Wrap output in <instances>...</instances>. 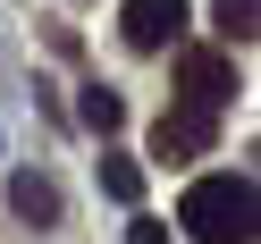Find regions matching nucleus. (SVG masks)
<instances>
[{"mask_svg": "<svg viewBox=\"0 0 261 244\" xmlns=\"http://www.w3.org/2000/svg\"><path fill=\"white\" fill-rule=\"evenodd\" d=\"M177 227L194 244H253V177H194Z\"/></svg>", "mask_w": 261, "mask_h": 244, "instance_id": "1", "label": "nucleus"}, {"mask_svg": "<svg viewBox=\"0 0 261 244\" xmlns=\"http://www.w3.org/2000/svg\"><path fill=\"white\" fill-rule=\"evenodd\" d=\"M177 85H186V110H227L236 101V68H227V51H211V42H186L177 51Z\"/></svg>", "mask_w": 261, "mask_h": 244, "instance_id": "2", "label": "nucleus"}, {"mask_svg": "<svg viewBox=\"0 0 261 244\" xmlns=\"http://www.w3.org/2000/svg\"><path fill=\"white\" fill-rule=\"evenodd\" d=\"M118 34H126V51H169V42L186 34V0H126Z\"/></svg>", "mask_w": 261, "mask_h": 244, "instance_id": "3", "label": "nucleus"}, {"mask_svg": "<svg viewBox=\"0 0 261 244\" xmlns=\"http://www.w3.org/2000/svg\"><path fill=\"white\" fill-rule=\"evenodd\" d=\"M211 135H219V126H211L202 110H160V126H152V160H202Z\"/></svg>", "mask_w": 261, "mask_h": 244, "instance_id": "4", "label": "nucleus"}, {"mask_svg": "<svg viewBox=\"0 0 261 244\" xmlns=\"http://www.w3.org/2000/svg\"><path fill=\"white\" fill-rule=\"evenodd\" d=\"M9 210H17L25 227H51V219H59V185H51V177H34V169L9 177Z\"/></svg>", "mask_w": 261, "mask_h": 244, "instance_id": "5", "label": "nucleus"}, {"mask_svg": "<svg viewBox=\"0 0 261 244\" xmlns=\"http://www.w3.org/2000/svg\"><path fill=\"white\" fill-rule=\"evenodd\" d=\"M76 118H85L93 135H118V126H126V101H118L110 85H85V101H76Z\"/></svg>", "mask_w": 261, "mask_h": 244, "instance_id": "6", "label": "nucleus"}, {"mask_svg": "<svg viewBox=\"0 0 261 244\" xmlns=\"http://www.w3.org/2000/svg\"><path fill=\"white\" fill-rule=\"evenodd\" d=\"M211 17H219L227 42H253V17H261V0H211Z\"/></svg>", "mask_w": 261, "mask_h": 244, "instance_id": "7", "label": "nucleus"}, {"mask_svg": "<svg viewBox=\"0 0 261 244\" xmlns=\"http://www.w3.org/2000/svg\"><path fill=\"white\" fill-rule=\"evenodd\" d=\"M101 194L110 202H143V169L135 160H101Z\"/></svg>", "mask_w": 261, "mask_h": 244, "instance_id": "8", "label": "nucleus"}, {"mask_svg": "<svg viewBox=\"0 0 261 244\" xmlns=\"http://www.w3.org/2000/svg\"><path fill=\"white\" fill-rule=\"evenodd\" d=\"M126 244H169V227H160V219H135V227H126Z\"/></svg>", "mask_w": 261, "mask_h": 244, "instance_id": "9", "label": "nucleus"}]
</instances>
